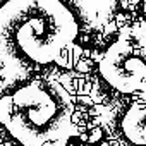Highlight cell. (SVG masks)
I'll list each match as a JSON object with an SVG mask.
<instances>
[{"mask_svg":"<svg viewBox=\"0 0 146 146\" xmlns=\"http://www.w3.org/2000/svg\"><path fill=\"white\" fill-rule=\"evenodd\" d=\"M100 70L103 79L120 93L146 91L144 48H136L127 38L110 45L100 62Z\"/></svg>","mask_w":146,"mask_h":146,"instance_id":"obj_3","label":"cell"},{"mask_svg":"<svg viewBox=\"0 0 146 146\" xmlns=\"http://www.w3.org/2000/svg\"><path fill=\"white\" fill-rule=\"evenodd\" d=\"M74 105L55 83L26 81L0 96V125L23 146H67Z\"/></svg>","mask_w":146,"mask_h":146,"instance_id":"obj_2","label":"cell"},{"mask_svg":"<svg viewBox=\"0 0 146 146\" xmlns=\"http://www.w3.org/2000/svg\"><path fill=\"white\" fill-rule=\"evenodd\" d=\"M98 146H146V91L120 112Z\"/></svg>","mask_w":146,"mask_h":146,"instance_id":"obj_4","label":"cell"},{"mask_svg":"<svg viewBox=\"0 0 146 146\" xmlns=\"http://www.w3.org/2000/svg\"><path fill=\"white\" fill-rule=\"evenodd\" d=\"M78 31L62 0H7L0 7V58L19 65L52 64Z\"/></svg>","mask_w":146,"mask_h":146,"instance_id":"obj_1","label":"cell"}]
</instances>
